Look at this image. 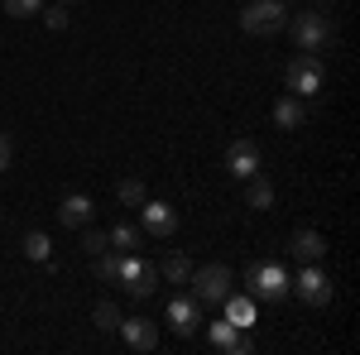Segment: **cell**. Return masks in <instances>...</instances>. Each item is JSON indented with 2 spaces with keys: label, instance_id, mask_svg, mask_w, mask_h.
<instances>
[{
  "label": "cell",
  "instance_id": "15",
  "mask_svg": "<svg viewBox=\"0 0 360 355\" xmlns=\"http://www.w3.org/2000/svg\"><path fill=\"white\" fill-rule=\"evenodd\" d=\"M274 125H278V130H303V125H307L303 96H293V91H288V96H278V101H274Z\"/></svg>",
  "mask_w": 360,
  "mask_h": 355
},
{
  "label": "cell",
  "instance_id": "5",
  "mask_svg": "<svg viewBox=\"0 0 360 355\" xmlns=\"http://www.w3.org/2000/svg\"><path fill=\"white\" fill-rule=\"evenodd\" d=\"M115 283H120L130 298H154V293H159V269L144 264V259H135V254L125 250V254H120V273H115Z\"/></svg>",
  "mask_w": 360,
  "mask_h": 355
},
{
  "label": "cell",
  "instance_id": "16",
  "mask_svg": "<svg viewBox=\"0 0 360 355\" xmlns=\"http://www.w3.org/2000/svg\"><path fill=\"white\" fill-rule=\"evenodd\" d=\"M221 317L231 322V327L250 331V327H255V298H236V293H226V302H221Z\"/></svg>",
  "mask_w": 360,
  "mask_h": 355
},
{
  "label": "cell",
  "instance_id": "17",
  "mask_svg": "<svg viewBox=\"0 0 360 355\" xmlns=\"http://www.w3.org/2000/svg\"><path fill=\"white\" fill-rule=\"evenodd\" d=\"M245 207H255V212H269V207H274V188H269L264 173L245 178Z\"/></svg>",
  "mask_w": 360,
  "mask_h": 355
},
{
  "label": "cell",
  "instance_id": "6",
  "mask_svg": "<svg viewBox=\"0 0 360 355\" xmlns=\"http://www.w3.org/2000/svg\"><path fill=\"white\" fill-rule=\"evenodd\" d=\"M193 298L197 302H217L221 307L226 293H231V283H236V273H231V264H202V269H193Z\"/></svg>",
  "mask_w": 360,
  "mask_h": 355
},
{
  "label": "cell",
  "instance_id": "11",
  "mask_svg": "<svg viewBox=\"0 0 360 355\" xmlns=\"http://www.w3.org/2000/svg\"><path fill=\"white\" fill-rule=\"evenodd\" d=\"M120 341L130 346V351H154L159 346V327L149 322V317H120Z\"/></svg>",
  "mask_w": 360,
  "mask_h": 355
},
{
  "label": "cell",
  "instance_id": "2",
  "mask_svg": "<svg viewBox=\"0 0 360 355\" xmlns=\"http://www.w3.org/2000/svg\"><path fill=\"white\" fill-rule=\"evenodd\" d=\"M245 288H250V298H255V302H283V298H288V269H283L278 259L250 264Z\"/></svg>",
  "mask_w": 360,
  "mask_h": 355
},
{
  "label": "cell",
  "instance_id": "25",
  "mask_svg": "<svg viewBox=\"0 0 360 355\" xmlns=\"http://www.w3.org/2000/svg\"><path fill=\"white\" fill-rule=\"evenodd\" d=\"M82 231H86V226H82ZM106 245H111V240H106V231H86V235H82V250H86V254H101Z\"/></svg>",
  "mask_w": 360,
  "mask_h": 355
},
{
  "label": "cell",
  "instance_id": "24",
  "mask_svg": "<svg viewBox=\"0 0 360 355\" xmlns=\"http://www.w3.org/2000/svg\"><path fill=\"white\" fill-rule=\"evenodd\" d=\"M44 10V0H5V15H15V20H25V15H39Z\"/></svg>",
  "mask_w": 360,
  "mask_h": 355
},
{
  "label": "cell",
  "instance_id": "29",
  "mask_svg": "<svg viewBox=\"0 0 360 355\" xmlns=\"http://www.w3.org/2000/svg\"><path fill=\"white\" fill-rule=\"evenodd\" d=\"M58 5H68V0H58Z\"/></svg>",
  "mask_w": 360,
  "mask_h": 355
},
{
  "label": "cell",
  "instance_id": "9",
  "mask_svg": "<svg viewBox=\"0 0 360 355\" xmlns=\"http://www.w3.org/2000/svg\"><path fill=\"white\" fill-rule=\"evenodd\" d=\"M226 173L240 178V183L255 178V173H259V144H255V139H236V144L226 149Z\"/></svg>",
  "mask_w": 360,
  "mask_h": 355
},
{
  "label": "cell",
  "instance_id": "3",
  "mask_svg": "<svg viewBox=\"0 0 360 355\" xmlns=\"http://www.w3.org/2000/svg\"><path fill=\"white\" fill-rule=\"evenodd\" d=\"M240 29L269 39L278 29H288V5H283V0H250L245 10H240Z\"/></svg>",
  "mask_w": 360,
  "mask_h": 355
},
{
  "label": "cell",
  "instance_id": "7",
  "mask_svg": "<svg viewBox=\"0 0 360 355\" xmlns=\"http://www.w3.org/2000/svg\"><path fill=\"white\" fill-rule=\"evenodd\" d=\"M288 293H298L307 307H327V302H332V278L317 269V259H312V264H303L298 273H288Z\"/></svg>",
  "mask_w": 360,
  "mask_h": 355
},
{
  "label": "cell",
  "instance_id": "27",
  "mask_svg": "<svg viewBox=\"0 0 360 355\" xmlns=\"http://www.w3.org/2000/svg\"><path fill=\"white\" fill-rule=\"evenodd\" d=\"M10 159H15V139H10V135H0V173L10 168Z\"/></svg>",
  "mask_w": 360,
  "mask_h": 355
},
{
  "label": "cell",
  "instance_id": "28",
  "mask_svg": "<svg viewBox=\"0 0 360 355\" xmlns=\"http://www.w3.org/2000/svg\"><path fill=\"white\" fill-rule=\"evenodd\" d=\"M317 5H336V0H317Z\"/></svg>",
  "mask_w": 360,
  "mask_h": 355
},
{
  "label": "cell",
  "instance_id": "4",
  "mask_svg": "<svg viewBox=\"0 0 360 355\" xmlns=\"http://www.w3.org/2000/svg\"><path fill=\"white\" fill-rule=\"evenodd\" d=\"M283 82L293 96H317L322 86H327V67H322V53H298L288 63V72H283Z\"/></svg>",
  "mask_w": 360,
  "mask_h": 355
},
{
  "label": "cell",
  "instance_id": "13",
  "mask_svg": "<svg viewBox=\"0 0 360 355\" xmlns=\"http://www.w3.org/2000/svg\"><path fill=\"white\" fill-rule=\"evenodd\" d=\"M288 250H293V259L312 264V259H322V254H327V235L303 226V231H293V235H288Z\"/></svg>",
  "mask_w": 360,
  "mask_h": 355
},
{
  "label": "cell",
  "instance_id": "8",
  "mask_svg": "<svg viewBox=\"0 0 360 355\" xmlns=\"http://www.w3.org/2000/svg\"><path fill=\"white\" fill-rule=\"evenodd\" d=\"M139 226H144V235H154V240H168L173 231H178V212L168 207V202H139Z\"/></svg>",
  "mask_w": 360,
  "mask_h": 355
},
{
  "label": "cell",
  "instance_id": "18",
  "mask_svg": "<svg viewBox=\"0 0 360 355\" xmlns=\"http://www.w3.org/2000/svg\"><path fill=\"white\" fill-rule=\"evenodd\" d=\"M159 273H164L168 283H188V278H193V264H188V254H178V250H173V254H164Z\"/></svg>",
  "mask_w": 360,
  "mask_h": 355
},
{
  "label": "cell",
  "instance_id": "23",
  "mask_svg": "<svg viewBox=\"0 0 360 355\" xmlns=\"http://www.w3.org/2000/svg\"><path fill=\"white\" fill-rule=\"evenodd\" d=\"M120 254H125V250H120ZM120 254H91V259H96V278H115V273H120Z\"/></svg>",
  "mask_w": 360,
  "mask_h": 355
},
{
  "label": "cell",
  "instance_id": "12",
  "mask_svg": "<svg viewBox=\"0 0 360 355\" xmlns=\"http://www.w3.org/2000/svg\"><path fill=\"white\" fill-rule=\"evenodd\" d=\"M91 217H96V207H91V197H86V192H68V197L58 202V221H63L68 231L91 226Z\"/></svg>",
  "mask_w": 360,
  "mask_h": 355
},
{
  "label": "cell",
  "instance_id": "10",
  "mask_svg": "<svg viewBox=\"0 0 360 355\" xmlns=\"http://www.w3.org/2000/svg\"><path fill=\"white\" fill-rule=\"evenodd\" d=\"M207 341H212L217 351H231V355H250V351H255V341H250V331L231 327L226 317H217V322L207 327Z\"/></svg>",
  "mask_w": 360,
  "mask_h": 355
},
{
  "label": "cell",
  "instance_id": "14",
  "mask_svg": "<svg viewBox=\"0 0 360 355\" xmlns=\"http://www.w3.org/2000/svg\"><path fill=\"white\" fill-rule=\"evenodd\" d=\"M168 327L178 336H193L202 327V312H197V298H173L168 302Z\"/></svg>",
  "mask_w": 360,
  "mask_h": 355
},
{
  "label": "cell",
  "instance_id": "22",
  "mask_svg": "<svg viewBox=\"0 0 360 355\" xmlns=\"http://www.w3.org/2000/svg\"><path fill=\"white\" fill-rule=\"evenodd\" d=\"M115 197H120L125 207H139V202L149 197V188H144L139 178H120V188H115Z\"/></svg>",
  "mask_w": 360,
  "mask_h": 355
},
{
  "label": "cell",
  "instance_id": "21",
  "mask_svg": "<svg viewBox=\"0 0 360 355\" xmlns=\"http://www.w3.org/2000/svg\"><path fill=\"white\" fill-rule=\"evenodd\" d=\"M91 322H96L101 331H115V327H120V307H115L111 298H101V302H96V312H91Z\"/></svg>",
  "mask_w": 360,
  "mask_h": 355
},
{
  "label": "cell",
  "instance_id": "1",
  "mask_svg": "<svg viewBox=\"0 0 360 355\" xmlns=\"http://www.w3.org/2000/svg\"><path fill=\"white\" fill-rule=\"evenodd\" d=\"M293 44H298V53H327V49L336 44L332 20H327L322 10H303V15H293Z\"/></svg>",
  "mask_w": 360,
  "mask_h": 355
},
{
  "label": "cell",
  "instance_id": "19",
  "mask_svg": "<svg viewBox=\"0 0 360 355\" xmlns=\"http://www.w3.org/2000/svg\"><path fill=\"white\" fill-rule=\"evenodd\" d=\"M25 254L34 259V264H44V259L53 254V240H49L44 231H29V235H25Z\"/></svg>",
  "mask_w": 360,
  "mask_h": 355
},
{
  "label": "cell",
  "instance_id": "26",
  "mask_svg": "<svg viewBox=\"0 0 360 355\" xmlns=\"http://www.w3.org/2000/svg\"><path fill=\"white\" fill-rule=\"evenodd\" d=\"M39 15H44V25H49V29H68V10H63V5H53V10H39Z\"/></svg>",
  "mask_w": 360,
  "mask_h": 355
},
{
  "label": "cell",
  "instance_id": "20",
  "mask_svg": "<svg viewBox=\"0 0 360 355\" xmlns=\"http://www.w3.org/2000/svg\"><path fill=\"white\" fill-rule=\"evenodd\" d=\"M106 240H111L115 250H135V245H139V231L130 226V221H115L111 231H106Z\"/></svg>",
  "mask_w": 360,
  "mask_h": 355
}]
</instances>
